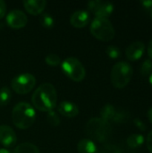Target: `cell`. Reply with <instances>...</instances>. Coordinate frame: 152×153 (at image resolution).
<instances>
[{
    "label": "cell",
    "mask_w": 152,
    "mask_h": 153,
    "mask_svg": "<svg viewBox=\"0 0 152 153\" xmlns=\"http://www.w3.org/2000/svg\"><path fill=\"white\" fill-rule=\"evenodd\" d=\"M35 108L42 112L52 111L57 104V93L53 84L46 82L39 86L31 97Z\"/></svg>",
    "instance_id": "6da1fadb"
},
{
    "label": "cell",
    "mask_w": 152,
    "mask_h": 153,
    "mask_svg": "<svg viewBox=\"0 0 152 153\" xmlns=\"http://www.w3.org/2000/svg\"><path fill=\"white\" fill-rule=\"evenodd\" d=\"M12 120L13 125L19 129L30 128L36 120L34 108L27 102L17 103L12 111Z\"/></svg>",
    "instance_id": "7a4b0ae2"
},
{
    "label": "cell",
    "mask_w": 152,
    "mask_h": 153,
    "mask_svg": "<svg viewBox=\"0 0 152 153\" xmlns=\"http://www.w3.org/2000/svg\"><path fill=\"white\" fill-rule=\"evenodd\" d=\"M85 132L91 139L98 142H105L109 138L112 127L109 122L102 118L94 117L90 119L86 124Z\"/></svg>",
    "instance_id": "3957f363"
},
{
    "label": "cell",
    "mask_w": 152,
    "mask_h": 153,
    "mask_svg": "<svg viewBox=\"0 0 152 153\" xmlns=\"http://www.w3.org/2000/svg\"><path fill=\"white\" fill-rule=\"evenodd\" d=\"M133 74V69L129 63L125 61L117 62L111 69V82L115 88L123 89L130 82Z\"/></svg>",
    "instance_id": "277c9868"
},
{
    "label": "cell",
    "mask_w": 152,
    "mask_h": 153,
    "mask_svg": "<svg viewBox=\"0 0 152 153\" xmlns=\"http://www.w3.org/2000/svg\"><path fill=\"white\" fill-rule=\"evenodd\" d=\"M90 32L102 41L112 40L116 34L115 28L108 18H95L90 24Z\"/></svg>",
    "instance_id": "5b68a950"
},
{
    "label": "cell",
    "mask_w": 152,
    "mask_h": 153,
    "mask_svg": "<svg viewBox=\"0 0 152 153\" xmlns=\"http://www.w3.org/2000/svg\"><path fill=\"white\" fill-rule=\"evenodd\" d=\"M64 74L74 82H82L86 76V70L83 65L76 57L69 56L62 62Z\"/></svg>",
    "instance_id": "8992f818"
},
{
    "label": "cell",
    "mask_w": 152,
    "mask_h": 153,
    "mask_svg": "<svg viewBox=\"0 0 152 153\" xmlns=\"http://www.w3.org/2000/svg\"><path fill=\"white\" fill-rule=\"evenodd\" d=\"M36 78L31 74H22L15 76L11 82L13 90L18 94L29 93L36 84Z\"/></svg>",
    "instance_id": "52a82bcc"
},
{
    "label": "cell",
    "mask_w": 152,
    "mask_h": 153,
    "mask_svg": "<svg viewBox=\"0 0 152 153\" xmlns=\"http://www.w3.org/2000/svg\"><path fill=\"white\" fill-rule=\"evenodd\" d=\"M87 6L96 18H108L114 12V4L108 1L91 0L87 4Z\"/></svg>",
    "instance_id": "ba28073f"
},
{
    "label": "cell",
    "mask_w": 152,
    "mask_h": 153,
    "mask_svg": "<svg viewBox=\"0 0 152 153\" xmlns=\"http://www.w3.org/2000/svg\"><path fill=\"white\" fill-rule=\"evenodd\" d=\"M6 22L8 26L14 30L23 28L28 22V17L22 10L14 9L8 13L6 15Z\"/></svg>",
    "instance_id": "9c48e42d"
},
{
    "label": "cell",
    "mask_w": 152,
    "mask_h": 153,
    "mask_svg": "<svg viewBox=\"0 0 152 153\" xmlns=\"http://www.w3.org/2000/svg\"><path fill=\"white\" fill-rule=\"evenodd\" d=\"M144 51H145V44L141 40H137L131 43L126 48L125 55L129 60L136 61L142 56Z\"/></svg>",
    "instance_id": "30bf717a"
},
{
    "label": "cell",
    "mask_w": 152,
    "mask_h": 153,
    "mask_svg": "<svg viewBox=\"0 0 152 153\" xmlns=\"http://www.w3.org/2000/svg\"><path fill=\"white\" fill-rule=\"evenodd\" d=\"M17 141L16 134L9 126H0V143L5 147H12Z\"/></svg>",
    "instance_id": "8fae6325"
},
{
    "label": "cell",
    "mask_w": 152,
    "mask_h": 153,
    "mask_svg": "<svg viewBox=\"0 0 152 153\" xmlns=\"http://www.w3.org/2000/svg\"><path fill=\"white\" fill-rule=\"evenodd\" d=\"M90 22V13L86 10H78L72 13L70 17V23L78 29L85 27Z\"/></svg>",
    "instance_id": "7c38bea8"
},
{
    "label": "cell",
    "mask_w": 152,
    "mask_h": 153,
    "mask_svg": "<svg viewBox=\"0 0 152 153\" xmlns=\"http://www.w3.org/2000/svg\"><path fill=\"white\" fill-rule=\"evenodd\" d=\"M58 113L64 117L72 118V117H75L79 115V108L76 104H74L73 102H71L69 100H64L61 101L58 105L57 108Z\"/></svg>",
    "instance_id": "4fadbf2b"
},
{
    "label": "cell",
    "mask_w": 152,
    "mask_h": 153,
    "mask_svg": "<svg viewBox=\"0 0 152 153\" xmlns=\"http://www.w3.org/2000/svg\"><path fill=\"white\" fill-rule=\"evenodd\" d=\"M22 4L25 10L29 13L32 15H37L44 11L47 5V1L46 0H24Z\"/></svg>",
    "instance_id": "5bb4252c"
},
{
    "label": "cell",
    "mask_w": 152,
    "mask_h": 153,
    "mask_svg": "<svg viewBox=\"0 0 152 153\" xmlns=\"http://www.w3.org/2000/svg\"><path fill=\"white\" fill-rule=\"evenodd\" d=\"M79 153H98V148L93 141L90 139H82L77 145Z\"/></svg>",
    "instance_id": "9a60e30c"
},
{
    "label": "cell",
    "mask_w": 152,
    "mask_h": 153,
    "mask_svg": "<svg viewBox=\"0 0 152 153\" xmlns=\"http://www.w3.org/2000/svg\"><path fill=\"white\" fill-rule=\"evenodd\" d=\"M116 114V108L111 104H107L100 110V116H101L100 118L104 119L105 121L109 122V121L114 120Z\"/></svg>",
    "instance_id": "2e32d148"
},
{
    "label": "cell",
    "mask_w": 152,
    "mask_h": 153,
    "mask_svg": "<svg viewBox=\"0 0 152 153\" xmlns=\"http://www.w3.org/2000/svg\"><path fill=\"white\" fill-rule=\"evenodd\" d=\"M13 153H39V150L33 143H22L15 147Z\"/></svg>",
    "instance_id": "e0dca14e"
},
{
    "label": "cell",
    "mask_w": 152,
    "mask_h": 153,
    "mask_svg": "<svg viewBox=\"0 0 152 153\" xmlns=\"http://www.w3.org/2000/svg\"><path fill=\"white\" fill-rule=\"evenodd\" d=\"M126 143L130 148H138L144 143V137L142 134H131L127 138Z\"/></svg>",
    "instance_id": "ac0fdd59"
},
{
    "label": "cell",
    "mask_w": 152,
    "mask_h": 153,
    "mask_svg": "<svg viewBox=\"0 0 152 153\" xmlns=\"http://www.w3.org/2000/svg\"><path fill=\"white\" fill-rule=\"evenodd\" d=\"M12 98V93L7 86H4L0 89V106H6Z\"/></svg>",
    "instance_id": "d6986e66"
},
{
    "label": "cell",
    "mask_w": 152,
    "mask_h": 153,
    "mask_svg": "<svg viewBox=\"0 0 152 153\" xmlns=\"http://www.w3.org/2000/svg\"><path fill=\"white\" fill-rule=\"evenodd\" d=\"M39 22L41 23V25L43 27H45L46 29H51L54 26L55 21L54 18L49 14V13H43L40 16Z\"/></svg>",
    "instance_id": "ffe728a7"
},
{
    "label": "cell",
    "mask_w": 152,
    "mask_h": 153,
    "mask_svg": "<svg viewBox=\"0 0 152 153\" xmlns=\"http://www.w3.org/2000/svg\"><path fill=\"white\" fill-rule=\"evenodd\" d=\"M140 73L143 76H148L151 75L152 73V60L151 59H146L141 65L140 67Z\"/></svg>",
    "instance_id": "44dd1931"
},
{
    "label": "cell",
    "mask_w": 152,
    "mask_h": 153,
    "mask_svg": "<svg viewBox=\"0 0 152 153\" xmlns=\"http://www.w3.org/2000/svg\"><path fill=\"white\" fill-rule=\"evenodd\" d=\"M107 54L108 56L112 58V59H116L120 56L121 55V51H120V48H117L116 46H114V45H110L107 48Z\"/></svg>",
    "instance_id": "7402d4cb"
},
{
    "label": "cell",
    "mask_w": 152,
    "mask_h": 153,
    "mask_svg": "<svg viewBox=\"0 0 152 153\" xmlns=\"http://www.w3.org/2000/svg\"><path fill=\"white\" fill-rule=\"evenodd\" d=\"M45 61L50 66H56L60 64V57L56 54H48L45 57Z\"/></svg>",
    "instance_id": "603a6c76"
},
{
    "label": "cell",
    "mask_w": 152,
    "mask_h": 153,
    "mask_svg": "<svg viewBox=\"0 0 152 153\" xmlns=\"http://www.w3.org/2000/svg\"><path fill=\"white\" fill-rule=\"evenodd\" d=\"M47 122L53 126H57L60 124V118L59 117L56 115V113L55 111H49L47 112Z\"/></svg>",
    "instance_id": "cb8c5ba5"
},
{
    "label": "cell",
    "mask_w": 152,
    "mask_h": 153,
    "mask_svg": "<svg viewBox=\"0 0 152 153\" xmlns=\"http://www.w3.org/2000/svg\"><path fill=\"white\" fill-rule=\"evenodd\" d=\"M127 119H128V115L125 111H116V114L113 121L116 123H123Z\"/></svg>",
    "instance_id": "d4e9b609"
},
{
    "label": "cell",
    "mask_w": 152,
    "mask_h": 153,
    "mask_svg": "<svg viewBox=\"0 0 152 153\" xmlns=\"http://www.w3.org/2000/svg\"><path fill=\"white\" fill-rule=\"evenodd\" d=\"M98 153H121L120 152V150L116 146V145H112V144H109V145H106L104 146L101 151Z\"/></svg>",
    "instance_id": "484cf974"
},
{
    "label": "cell",
    "mask_w": 152,
    "mask_h": 153,
    "mask_svg": "<svg viewBox=\"0 0 152 153\" xmlns=\"http://www.w3.org/2000/svg\"><path fill=\"white\" fill-rule=\"evenodd\" d=\"M134 125L137 126V128H139L142 131H145L146 130V125H145V123L142 120H141L140 118H135L134 119Z\"/></svg>",
    "instance_id": "4316f807"
},
{
    "label": "cell",
    "mask_w": 152,
    "mask_h": 153,
    "mask_svg": "<svg viewBox=\"0 0 152 153\" xmlns=\"http://www.w3.org/2000/svg\"><path fill=\"white\" fill-rule=\"evenodd\" d=\"M6 10H7V8H6V4H5V2L3 1V0H0V19L3 18V17L5 15Z\"/></svg>",
    "instance_id": "83f0119b"
},
{
    "label": "cell",
    "mask_w": 152,
    "mask_h": 153,
    "mask_svg": "<svg viewBox=\"0 0 152 153\" xmlns=\"http://www.w3.org/2000/svg\"><path fill=\"white\" fill-rule=\"evenodd\" d=\"M146 144H147V148L150 151V152L152 153V130L149 133L147 139H146Z\"/></svg>",
    "instance_id": "f1b7e54d"
},
{
    "label": "cell",
    "mask_w": 152,
    "mask_h": 153,
    "mask_svg": "<svg viewBox=\"0 0 152 153\" xmlns=\"http://www.w3.org/2000/svg\"><path fill=\"white\" fill-rule=\"evenodd\" d=\"M141 4L147 9H152V0H146V1H142Z\"/></svg>",
    "instance_id": "f546056e"
},
{
    "label": "cell",
    "mask_w": 152,
    "mask_h": 153,
    "mask_svg": "<svg viewBox=\"0 0 152 153\" xmlns=\"http://www.w3.org/2000/svg\"><path fill=\"white\" fill-rule=\"evenodd\" d=\"M148 55L151 57V60H152V39L149 42L148 45Z\"/></svg>",
    "instance_id": "4dcf8cb0"
},
{
    "label": "cell",
    "mask_w": 152,
    "mask_h": 153,
    "mask_svg": "<svg viewBox=\"0 0 152 153\" xmlns=\"http://www.w3.org/2000/svg\"><path fill=\"white\" fill-rule=\"evenodd\" d=\"M148 117H149V120L151 122L152 124V108H151L148 111Z\"/></svg>",
    "instance_id": "1f68e13d"
},
{
    "label": "cell",
    "mask_w": 152,
    "mask_h": 153,
    "mask_svg": "<svg viewBox=\"0 0 152 153\" xmlns=\"http://www.w3.org/2000/svg\"><path fill=\"white\" fill-rule=\"evenodd\" d=\"M0 153H11L8 150H6V149H0Z\"/></svg>",
    "instance_id": "d6a6232c"
},
{
    "label": "cell",
    "mask_w": 152,
    "mask_h": 153,
    "mask_svg": "<svg viewBox=\"0 0 152 153\" xmlns=\"http://www.w3.org/2000/svg\"><path fill=\"white\" fill-rule=\"evenodd\" d=\"M149 81H150V83H151V86H152V73H151V75H150Z\"/></svg>",
    "instance_id": "836d02e7"
},
{
    "label": "cell",
    "mask_w": 152,
    "mask_h": 153,
    "mask_svg": "<svg viewBox=\"0 0 152 153\" xmlns=\"http://www.w3.org/2000/svg\"><path fill=\"white\" fill-rule=\"evenodd\" d=\"M151 19H152V9L151 10Z\"/></svg>",
    "instance_id": "e575fe53"
}]
</instances>
